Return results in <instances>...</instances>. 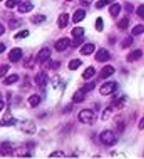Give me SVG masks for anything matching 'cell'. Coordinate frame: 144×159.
Here are the masks:
<instances>
[{"label": "cell", "instance_id": "1", "mask_svg": "<svg viewBox=\"0 0 144 159\" xmlns=\"http://www.w3.org/2000/svg\"><path fill=\"white\" fill-rule=\"evenodd\" d=\"M99 140L106 146H113L117 142L114 133L110 130H106L101 132L99 135Z\"/></svg>", "mask_w": 144, "mask_h": 159}, {"label": "cell", "instance_id": "2", "mask_svg": "<svg viewBox=\"0 0 144 159\" xmlns=\"http://www.w3.org/2000/svg\"><path fill=\"white\" fill-rule=\"evenodd\" d=\"M20 129L27 135H34L37 132V126L31 120H24L21 123Z\"/></svg>", "mask_w": 144, "mask_h": 159}, {"label": "cell", "instance_id": "3", "mask_svg": "<svg viewBox=\"0 0 144 159\" xmlns=\"http://www.w3.org/2000/svg\"><path fill=\"white\" fill-rule=\"evenodd\" d=\"M78 119L83 124H89L94 119V111L89 109H84L78 114Z\"/></svg>", "mask_w": 144, "mask_h": 159}, {"label": "cell", "instance_id": "4", "mask_svg": "<svg viewBox=\"0 0 144 159\" xmlns=\"http://www.w3.org/2000/svg\"><path fill=\"white\" fill-rule=\"evenodd\" d=\"M116 89H117L116 83L113 81H108L101 85L100 89H99V93L103 96H106V95H109L114 93L116 90Z\"/></svg>", "mask_w": 144, "mask_h": 159}, {"label": "cell", "instance_id": "5", "mask_svg": "<svg viewBox=\"0 0 144 159\" xmlns=\"http://www.w3.org/2000/svg\"><path fill=\"white\" fill-rule=\"evenodd\" d=\"M51 55V51L50 49L47 47L42 48L37 53L35 60L40 64H43L50 58Z\"/></svg>", "mask_w": 144, "mask_h": 159}, {"label": "cell", "instance_id": "6", "mask_svg": "<svg viewBox=\"0 0 144 159\" xmlns=\"http://www.w3.org/2000/svg\"><path fill=\"white\" fill-rule=\"evenodd\" d=\"M94 59L98 62H106L110 59V54L109 51L106 50V48H102L96 52L95 56H94Z\"/></svg>", "mask_w": 144, "mask_h": 159}, {"label": "cell", "instance_id": "7", "mask_svg": "<svg viewBox=\"0 0 144 159\" xmlns=\"http://www.w3.org/2000/svg\"><path fill=\"white\" fill-rule=\"evenodd\" d=\"M71 45V42L69 38L64 37L61 38L57 41L54 44V48L57 52H63L67 49L69 46Z\"/></svg>", "mask_w": 144, "mask_h": 159}, {"label": "cell", "instance_id": "8", "mask_svg": "<svg viewBox=\"0 0 144 159\" xmlns=\"http://www.w3.org/2000/svg\"><path fill=\"white\" fill-rule=\"evenodd\" d=\"M34 80L35 84L37 85L39 87H44L46 86L49 82V76L45 72L41 71V72H38L35 75Z\"/></svg>", "mask_w": 144, "mask_h": 159}, {"label": "cell", "instance_id": "9", "mask_svg": "<svg viewBox=\"0 0 144 159\" xmlns=\"http://www.w3.org/2000/svg\"><path fill=\"white\" fill-rule=\"evenodd\" d=\"M22 56H23V51L21 48L18 47L12 49L8 54V58L10 62L13 63L18 62L21 59Z\"/></svg>", "mask_w": 144, "mask_h": 159}, {"label": "cell", "instance_id": "10", "mask_svg": "<svg viewBox=\"0 0 144 159\" xmlns=\"http://www.w3.org/2000/svg\"><path fill=\"white\" fill-rule=\"evenodd\" d=\"M115 72V69L112 65H108L102 68L99 73L98 77L101 79H106L111 76Z\"/></svg>", "mask_w": 144, "mask_h": 159}, {"label": "cell", "instance_id": "11", "mask_svg": "<svg viewBox=\"0 0 144 159\" xmlns=\"http://www.w3.org/2000/svg\"><path fill=\"white\" fill-rule=\"evenodd\" d=\"M143 56V51L141 49H136L127 55V61L129 62H134L139 60Z\"/></svg>", "mask_w": 144, "mask_h": 159}, {"label": "cell", "instance_id": "12", "mask_svg": "<svg viewBox=\"0 0 144 159\" xmlns=\"http://www.w3.org/2000/svg\"><path fill=\"white\" fill-rule=\"evenodd\" d=\"M5 115H6V117L3 116L1 120L2 126H11L15 125L16 123H17L18 120H16L14 117L12 116V115H11L9 111H7Z\"/></svg>", "mask_w": 144, "mask_h": 159}, {"label": "cell", "instance_id": "13", "mask_svg": "<svg viewBox=\"0 0 144 159\" xmlns=\"http://www.w3.org/2000/svg\"><path fill=\"white\" fill-rule=\"evenodd\" d=\"M94 51H95V46L93 43H86L82 47L80 48L79 53L82 55V56H90L92 54Z\"/></svg>", "mask_w": 144, "mask_h": 159}, {"label": "cell", "instance_id": "14", "mask_svg": "<svg viewBox=\"0 0 144 159\" xmlns=\"http://www.w3.org/2000/svg\"><path fill=\"white\" fill-rule=\"evenodd\" d=\"M13 152V148L9 142H2L1 144V148H0V153H1V155L2 156L10 155Z\"/></svg>", "mask_w": 144, "mask_h": 159}, {"label": "cell", "instance_id": "15", "mask_svg": "<svg viewBox=\"0 0 144 159\" xmlns=\"http://www.w3.org/2000/svg\"><path fill=\"white\" fill-rule=\"evenodd\" d=\"M69 22V14L67 13H63L59 16L58 18V26L60 29H64L68 26Z\"/></svg>", "mask_w": 144, "mask_h": 159}, {"label": "cell", "instance_id": "16", "mask_svg": "<svg viewBox=\"0 0 144 159\" xmlns=\"http://www.w3.org/2000/svg\"><path fill=\"white\" fill-rule=\"evenodd\" d=\"M85 95L86 93L83 91L82 89H78L74 92L73 97H72V100L73 101V102L76 104L81 103L85 99Z\"/></svg>", "mask_w": 144, "mask_h": 159}, {"label": "cell", "instance_id": "17", "mask_svg": "<svg viewBox=\"0 0 144 159\" xmlns=\"http://www.w3.org/2000/svg\"><path fill=\"white\" fill-rule=\"evenodd\" d=\"M34 5L31 2H26L19 5L18 8V11L20 13H27L31 11L34 9Z\"/></svg>", "mask_w": 144, "mask_h": 159}, {"label": "cell", "instance_id": "18", "mask_svg": "<svg viewBox=\"0 0 144 159\" xmlns=\"http://www.w3.org/2000/svg\"><path fill=\"white\" fill-rule=\"evenodd\" d=\"M86 16V11L83 9H77L75 11L73 16V22L74 23H78L79 22L82 21L84 20Z\"/></svg>", "mask_w": 144, "mask_h": 159}, {"label": "cell", "instance_id": "19", "mask_svg": "<svg viewBox=\"0 0 144 159\" xmlns=\"http://www.w3.org/2000/svg\"><path fill=\"white\" fill-rule=\"evenodd\" d=\"M27 102L32 108L37 107L41 102V97L37 94L30 95L27 99Z\"/></svg>", "mask_w": 144, "mask_h": 159}, {"label": "cell", "instance_id": "20", "mask_svg": "<svg viewBox=\"0 0 144 159\" xmlns=\"http://www.w3.org/2000/svg\"><path fill=\"white\" fill-rule=\"evenodd\" d=\"M18 80L19 76L17 74H13V75H11L5 78L3 81H2V84L5 85V86H11V85H12L18 81Z\"/></svg>", "mask_w": 144, "mask_h": 159}, {"label": "cell", "instance_id": "21", "mask_svg": "<svg viewBox=\"0 0 144 159\" xmlns=\"http://www.w3.org/2000/svg\"><path fill=\"white\" fill-rule=\"evenodd\" d=\"M96 74V70L93 66H89L87 68H86L84 72L82 74V78L84 79V80H89L91 77L95 75Z\"/></svg>", "mask_w": 144, "mask_h": 159}, {"label": "cell", "instance_id": "22", "mask_svg": "<svg viewBox=\"0 0 144 159\" xmlns=\"http://www.w3.org/2000/svg\"><path fill=\"white\" fill-rule=\"evenodd\" d=\"M108 11H109L110 14L113 17H114V18L118 17L121 11L120 4L118 3H115V4H112L111 6L109 7Z\"/></svg>", "mask_w": 144, "mask_h": 159}, {"label": "cell", "instance_id": "23", "mask_svg": "<svg viewBox=\"0 0 144 159\" xmlns=\"http://www.w3.org/2000/svg\"><path fill=\"white\" fill-rule=\"evenodd\" d=\"M113 113V109L111 107H108L106 109H104L101 114V120L102 121H107L108 120L110 119V118L111 117L112 114Z\"/></svg>", "mask_w": 144, "mask_h": 159}, {"label": "cell", "instance_id": "24", "mask_svg": "<svg viewBox=\"0 0 144 159\" xmlns=\"http://www.w3.org/2000/svg\"><path fill=\"white\" fill-rule=\"evenodd\" d=\"M82 65V62L79 59H73L71 60L68 63V69L71 71L77 70L78 68Z\"/></svg>", "mask_w": 144, "mask_h": 159}, {"label": "cell", "instance_id": "25", "mask_svg": "<svg viewBox=\"0 0 144 159\" xmlns=\"http://www.w3.org/2000/svg\"><path fill=\"white\" fill-rule=\"evenodd\" d=\"M84 34V29L82 27H75L71 30V35L73 38L83 37Z\"/></svg>", "mask_w": 144, "mask_h": 159}, {"label": "cell", "instance_id": "26", "mask_svg": "<svg viewBox=\"0 0 144 159\" xmlns=\"http://www.w3.org/2000/svg\"><path fill=\"white\" fill-rule=\"evenodd\" d=\"M46 16L44 15H41V14H37L35 16H32L31 18H30V21L31 23L35 24V25H38V24H41L44 23V21L46 20Z\"/></svg>", "mask_w": 144, "mask_h": 159}, {"label": "cell", "instance_id": "27", "mask_svg": "<svg viewBox=\"0 0 144 159\" xmlns=\"http://www.w3.org/2000/svg\"><path fill=\"white\" fill-rule=\"evenodd\" d=\"M144 33V25L142 24H138L132 29V34L134 36H138Z\"/></svg>", "mask_w": 144, "mask_h": 159}, {"label": "cell", "instance_id": "28", "mask_svg": "<svg viewBox=\"0 0 144 159\" xmlns=\"http://www.w3.org/2000/svg\"><path fill=\"white\" fill-rule=\"evenodd\" d=\"M95 87H96L95 82L91 81V82H87V83H86L84 86L81 88V89L83 90V91L87 94V93L92 91V90L95 89Z\"/></svg>", "mask_w": 144, "mask_h": 159}, {"label": "cell", "instance_id": "29", "mask_svg": "<svg viewBox=\"0 0 144 159\" xmlns=\"http://www.w3.org/2000/svg\"><path fill=\"white\" fill-rule=\"evenodd\" d=\"M133 42H134V39L131 36H127L124 38L122 42L121 46L122 48H127L130 47L132 45Z\"/></svg>", "mask_w": 144, "mask_h": 159}, {"label": "cell", "instance_id": "30", "mask_svg": "<svg viewBox=\"0 0 144 159\" xmlns=\"http://www.w3.org/2000/svg\"><path fill=\"white\" fill-rule=\"evenodd\" d=\"M21 25V22L18 19L13 18L12 20H10L9 22V29L12 30H14L18 28Z\"/></svg>", "mask_w": 144, "mask_h": 159}, {"label": "cell", "instance_id": "31", "mask_svg": "<svg viewBox=\"0 0 144 159\" xmlns=\"http://www.w3.org/2000/svg\"><path fill=\"white\" fill-rule=\"evenodd\" d=\"M129 23V19L126 17H124L123 18H122L120 20V22H119L118 24V27H119V29L121 30H125L127 29V27H128Z\"/></svg>", "mask_w": 144, "mask_h": 159}, {"label": "cell", "instance_id": "32", "mask_svg": "<svg viewBox=\"0 0 144 159\" xmlns=\"http://www.w3.org/2000/svg\"><path fill=\"white\" fill-rule=\"evenodd\" d=\"M95 28L99 32H101L103 30L104 23H103V18L101 17H98L97 19H96V23H95Z\"/></svg>", "mask_w": 144, "mask_h": 159}, {"label": "cell", "instance_id": "33", "mask_svg": "<svg viewBox=\"0 0 144 159\" xmlns=\"http://www.w3.org/2000/svg\"><path fill=\"white\" fill-rule=\"evenodd\" d=\"M125 104H126V99L124 97H121L120 98H118V99L116 100L114 102L115 107L118 109H122L124 107V105H125Z\"/></svg>", "mask_w": 144, "mask_h": 159}, {"label": "cell", "instance_id": "34", "mask_svg": "<svg viewBox=\"0 0 144 159\" xmlns=\"http://www.w3.org/2000/svg\"><path fill=\"white\" fill-rule=\"evenodd\" d=\"M21 4V0H7L5 3V6H6L8 9H13Z\"/></svg>", "mask_w": 144, "mask_h": 159}, {"label": "cell", "instance_id": "35", "mask_svg": "<svg viewBox=\"0 0 144 159\" xmlns=\"http://www.w3.org/2000/svg\"><path fill=\"white\" fill-rule=\"evenodd\" d=\"M115 0H98L96 4V7L97 8V9H102V8H103L106 5L111 4Z\"/></svg>", "mask_w": 144, "mask_h": 159}, {"label": "cell", "instance_id": "36", "mask_svg": "<svg viewBox=\"0 0 144 159\" xmlns=\"http://www.w3.org/2000/svg\"><path fill=\"white\" fill-rule=\"evenodd\" d=\"M30 32L28 30H22V31L18 32L17 34H16L14 35V39H25L29 36Z\"/></svg>", "mask_w": 144, "mask_h": 159}, {"label": "cell", "instance_id": "37", "mask_svg": "<svg viewBox=\"0 0 144 159\" xmlns=\"http://www.w3.org/2000/svg\"><path fill=\"white\" fill-rule=\"evenodd\" d=\"M10 65L8 64H4L2 65L1 66V69H0V77L2 78L7 75V72H9V70H10Z\"/></svg>", "mask_w": 144, "mask_h": 159}, {"label": "cell", "instance_id": "38", "mask_svg": "<svg viewBox=\"0 0 144 159\" xmlns=\"http://www.w3.org/2000/svg\"><path fill=\"white\" fill-rule=\"evenodd\" d=\"M60 79L59 75H55L51 78V84L54 89H56L58 86L60 85Z\"/></svg>", "mask_w": 144, "mask_h": 159}, {"label": "cell", "instance_id": "39", "mask_svg": "<svg viewBox=\"0 0 144 159\" xmlns=\"http://www.w3.org/2000/svg\"><path fill=\"white\" fill-rule=\"evenodd\" d=\"M65 157V153L62 151H55V152H52L50 155L49 156V158H63Z\"/></svg>", "mask_w": 144, "mask_h": 159}, {"label": "cell", "instance_id": "40", "mask_svg": "<svg viewBox=\"0 0 144 159\" xmlns=\"http://www.w3.org/2000/svg\"><path fill=\"white\" fill-rule=\"evenodd\" d=\"M84 42V37H79V38H74L73 42H71V46L74 48L78 47Z\"/></svg>", "mask_w": 144, "mask_h": 159}, {"label": "cell", "instance_id": "41", "mask_svg": "<svg viewBox=\"0 0 144 159\" xmlns=\"http://www.w3.org/2000/svg\"><path fill=\"white\" fill-rule=\"evenodd\" d=\"M137 14L138 17L144 19V4L138 6L137 9Z\"/></svg>", "mask_w": 144, "mask_h": 159}, {"label": "cell", "instance_id": "42", "mask_svg": "<svg viewBox=\"0 0 144 159\" xmlns=\"http://www.w3.org/2000/svg\"><path fill=\"white\" fill-rule=\"evenodd\" d=\"M60 66V62L59 61H54V60H51L49 62V68L51 70H58Z\"/></svg>", "mask_w": 144, "mask_h": 159}, {"label": "cell", "instance_id": "43", "mask_svg": "<svg viewBox=\"0 0 144 159\" xmlns=\"http://www.w3.org/2000/svg\"><path fill=\"white\" fill-rule=\"evenodd\" d=\"M117 129L120 133L124 132V129H125V124H124V123L123 121H122V120H119V121H118Z\"/></svg>", "mask_w": 144, "mask_h": 159}, {"label": "cell", "instance_id": "44", "mask_svg": "<svg viewBox=\"0 0 144 159\" xmlns=\"http://www.w3.org/2000/svg\"><path fill=\"white\" fill-rule=\"evenodd\" d=\"M34 65H35V61L32 58L28 59V60H27V61L25 62V64H24V66L26 68H32L34 67Z\"/></svg>", "mask_w": 144, "mask_h": 159}, {"label": "cell", "instance_id": "45", "mask_svg": "<svg viewBox=\"0 0 144 159\" xmlns=\"http://www.w3.org/2000/svg\"><path fill=\"white\" fill-rule=\"evenodd\" d=\"M94 0H79V4L82 5V7H89L90 5L92 4Z\"/></svg>", "mask_w": 144, "mask_h": 159}, {"label": "cell", "instance_id": "46", "mask_svg": "<svg viewBox=\"0 0 144 159\" xmlns=\"http://www.w3.org/2000/svg\"><path fill=\"white\" fill-rule=\"evenodd\" d=\"M125 10L127 13H131L134 11V6L130 3H127L125 4Z\"/></svg>", "mask_w": 144, "mask_h": 159}, {"label": "cell", "instance_id": "47", "mask_svg": "<svg viewBox=\"0 0 144 159\" xmlns=\"http://www.w3.org/2000/svg\"><path fill=\"white\" fill-rule=\"evenodd\" d=\"M138 130H144V116L141 118V119L139 120V122H138Z\"/></svg>", "mask_w": 144, "mask_h": 159}, {"label": "cell", "instance_id": "48", "mask_svg": "<svg viewBox=\"0 0 144 159\" xmlns=\"http://www.w3.org/2000/svg\"><path fill=\"white\" fill-rule=\"evenodd\" d=\"M5 50H6V46L3 43H0V53H3Z\"/></svg>", "mask_w": 144, "mask_h": 159}, {"label": "cell", "instance_id": "49", "mask_svg": "<svg viewBox=\"0 0 144 159\" xmlns=\"http://www.w3.org/2000/svg\"><path fill=\"white\" fill-rule=\"evenodd\" d=\"M0 30H1V31H0V36H2L5 32V28L2 24L0 25Z\"/></svg>", "mask_w": 144, "mask_h": 159}, {"label": "cell", "instance_id": "50", "mask_svg": "<svg viewBox=\"0 0 144 159\" xmlns=\"http://www.w3.org/2000/svg\"><path fill=\"white\" fill-rule=\"evenodd\" d=\"M4 101H3V98H1V111L3 110V108H4Z\"/></svg>", "mask_w": 144, "mask_h": 159}, {"label": "cell", "instance_id": "51", "mask_svg": "<svg viewBox=\"0 0 144 159\" xmlns=\"http://www.w3.org/2000/svg\"><path fill=\"white\" fill-rule=\"evenodd\" d=\"M65 1H67V2H72V1H73V0H65Z\"/></svg>", "mask_w": 144, "mask_h": 159}, {"label": "cell", "instance_id": "52", "mask_svg": "<svg viewBox=\"0 0 144 159\" xmlns=\"http://www.w3.org/2000/svg\"><path fill=\"white\" fill-rule=\"evenodd\" d=\"M0 1H1V2H2V1H3V0H0Z\"/></svg>", "mask_w": 144, "mask_h": 159}]
</instances>
